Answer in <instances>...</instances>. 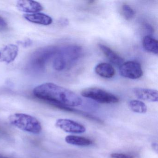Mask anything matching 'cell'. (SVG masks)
Listing matches in <instances>:
<instances>
[{
  "mask_svg": "<svg viewBox=\"0 0 158 158\" xmlns=\"http://www.w3.org/2000/svg\"><path fill=\"white\" fill-rule=\"evenodd\" d=\"M33 95L59 109L74 111L71 107L80 106L83 100L77 94L65 88L52 83L39 85L33 89Z\"/></svg>",
  "mask_w": 158,
  "mask_h": 158,
  "instance_id": "1",
  "label": "cell"
},
{
  "mask_svg": "<svg viewBox=\"0 0 158 158\" xmlns=\"http://www.w3.org/2000/svg\"><path fill=\"white\" fill-rule=\"evenodd\" d=\"M82 52V48L75 45H69L58 49L54 57L53 68L59 72L70 69L80 59Z\"/></svg>",
  "mask_w": 158,
  "mask_h": 158,
  "instance_id": "2",
  "label": "cell"
},
{
  "mask_svg": "<svg viewBox=\"0 0 158 158\" xmlns=\"http://www.w3.org/2000/svg\"><path fill=\"white\" fill-rule=\"evenodd\" d=\"M55 46H48L38 49L30 56L27 69L32 73H42L52 58H54L58 50Z\"/></svg>",
  "mask_w": 158,
  "mask_h": 158,
  "instance_id": "3",
  "label": "cell"
},
{
  "mask_svg": "<svg viewBox=\"0 0 158 158\" xmlns=\"http://www.w3.org/2000/svg\"><path fill=\"white\" fill-rule=\"evenodd\" d=\"M9 123L19 129L38 135L42 131V127L39 121L34 116L23 113H15L9 116Z\"/></svg>",
  "mask_w": 158,
  "mask_h": 158,
  "instance_id": "4",
  "label": "cell"
},
{
  "mask_svg": "<svg viewBox=\"0 0 158 158\" xmlns=\"http://www.w3.org/2000/svg\"><path fill=\"white\" fill-rule=\"evenodd\" d=\"M81 95L101 103L110 104L117 103L119 99L116 96L104 89L98 88L85 89L81 92Z\"/></svg>",
  "mask_w": 158,
  "mask_h": 158,
  "instance_id": "5",
  "label": "cell"
},
{
  "mask_svg": "<svg viewBox=\"0 0 158 158\" xmlns=\"http://www.w3.org/2000/svg\"><path fill=\"white\" fill-rule=\"evenodd\" d=\"M120 73L123 77L131 79H137L143 75V71L139 63L129 61L123 63L120 66Z\"/></svg>",
  "mask_w": 158,
  "mask_h": 158,
  "instance_id": "6",
  "label": "cell"
},
{
  "mask_svg": "<svg viewBox=\"0 0 158 158\" xmlns=\"http://www.w3.org/2000/svg\"><path fill=\"white\" fill-rule=\"evenodd\" d=\"M55 125L67 133L79 134L86 131L85 127L84 125L70 119H58L56 121Z\"/></svg>",
  "mask_w": 158,
  "mask_h": 158,
  "instance_id": "7",
  "label": "cell"
},
{
  "mask_svg": "<svg viewBox=\"0 0 158 158\" xmlns=\"http://www.w3.org/2000/svg\"><path fill=\"white\" fill-rule=\"evenodd\" d=\"M19 48L15 44H8L0 49V62L10 64L13 62L17 57Z\"/></svg>",
  "mask_w": 158,
  "mask_h": 158,
  "instance_id": "8",
  "label": "cell"
},
{
  "mask_svg": "<svg viewBox=\"0 0 158 158\" xmlns=\"http://www.w3.org/2000/svg\"><path fill=\"white\" fill-rule=\"evenodd\" d=\"M18 10L27 13H36L43 10V7L40 2L31 0H21L17 2Z\"/></svg>",
  "mask_w": 158,
  "mask_h": 158,
  "instance_id": "9",
  "label": "cell"
},
{
  "mask_svg": "<svg viewBox=\"0 0 158 158\" xmlns=\"http://www.w3.org/2000/svg\"><path fill=\"white\" fill-rule=\"evenodd\" d=\"M133 92L135 96L139 99L149 102H157L158 101V91L155 89L136 87L133 89Z\"/></svg>",
  "mask_w": 158,
  "mask_h": 158,
  "instance_id": "10",
  "label": "cell"
},
{
  "mask_svg": "<svg viewBox=\"0 0 158 158\" xmlns=\"http://www.w3.org/2000/svg\"><path fill=\"white\" fill-rule=\"evenodd\" d=\"M23 17L28 22L42 25H49L53 22L50 16L42 13H36L30 14H27L24 15Z\"/></svg>",
  "mask_w": 158,
  "mask_h": 158,
  "instance_id": "11",
  "label": "cell"
},
{
  "mask_svg": "<svg viewBox=\"0 0 158 158\" xmlns=\"http://www.w3.org/2000/svg\"><path fill=\"white\" fill-rule=\"evenodd\" d=\"M98 47L102 52L113 64L116 66H120L123 63V59L110 48L101 44H98Z\"/></svg>",
  "mask_w": 158,
  "mask_h": 158,
  "instance_id": "12",
  "label": "cell"
},
{
  "mask_svg": "<svg viewBox=\"0 0 158 158\" xmlns=\"http://www.w3.org/2000/svg\"><path fill=\"white\" fill-rule=\"evenodd\" d=\"M95 72L97 74L104 78H111L115 74V70L113 67L106 63L98 64L95 67Z\"/></svg>",
  "mask_w": 158,
  "mask_h": 158,
  "instance_id": "13",
  "label": "cell"
},
{
  "mask_svg": "<svg viewBox=\"0 0 158 158\" xmlns=\"http://www.w3.org/2000/svg\"><path fill=\"white\" fill-rule=\"evenodd\" d=\"M65 141L68 144L74 146L85 147L92 144V142L89 139L84 137L76 135H68L65 138Z\"/></svg>",
  "mask_w": 158,
  "mask_h": 158,
  "instance_id": "14",
  "label": "cell"
},
{
  "mask_svg": "<svg viewBox=\"0 0 158 158\" xmlns=\"http://www.w3.org/2000/svg\"><path fill=\"white\" fill-rule=\"evenodd\" d=\"M143 46L148 52L157 54L158 53V43L157 40L150 36H146L143 40Z\"/></svg>",
  "mask_w": 158,
  "mask_h": 158,
  "instance_id": "15",
  "label": "cell"
},
{
  "mask_svg": "<svg viewBox=\"0 0 158 158\" xmlns=\"http://www.w3.org/2000/svg\"><path fill=\"white\" fill-rule=\"evenodd\" d=\"M129 106L132 111L137 113H145L148 110V108L145 103L141 101L133 100L129 102Z\"/></svg>",
  "mask_w": 158,
  "mask_h": 158,
  "instance_id": "16",
  "label": "cell"
},
{
  "mask_svg": "<svg viewBox=\"0 0 158 158\" xmlns=\"http://www.w3.org/2000/svg\"><path fill=\"white\" fill-rule=\"evenodd\" d=\"M123 15L126 20H129L133 19L135 15V11L127 4H124L122 6Z\"/></svg>",
  "mask_w": 158,
  "mask_h": 158,
  "instance_id": "17",
  "label": "cell"
},
{
  "mask_svg": "<svg viewBox=\"0 0 158 158\" xmlns=\"http://www.w3.org/2000/svg\"><path fill=\"white\" fill-rule=\"evenodd\" d=\"M111 158H135L133 155L121 153H113L110 155Z\"/></svg>",
  "mask_w": 158,
  "mask_h": 158,
  "instance_id": "18",
  "label": "cell"
},
{
  "mask_svg": "<svg viewBox=\"0 0 158 158\" xmlns=\"http://www.w3.org/2000/svg\"><path fill=\"white\" fill-rule=\"evenodd\" d=\"M8 26L6 21L4 20V18L0 16V30H4L6 29Z\"/></svg>",
  "mask_w": 158,
  "mask_h": 158,
  "instance_id": "19",
  "label": "cell"
},
{
  "mask_svg": "<svg viewBox=\"0 0 158 158\" xmlns=\"http://www.w3.org/2000/svg\"><path fill=\"white\" fill-rule=\"evenodd\" d=\"M19 43H20L23 46L27 47L28 46H30L32 44V41H31L30 40H24L23 41H19Z\"/></svg>",
  "mask_w": 158,
  "mask_h": 158,
  "instance_id": "20",
  "label": "cell"
},
{
  "mask_svg": "<svg viewBox=\"0 0 158 158\" xmlns=\"http://www.w3.org/2000/svg\"><path fill=\"white\" fill-rule=\"evenodd\" d=\"M152 147L153 150L156 151V152H158V144L157 143H154L152 144Z\"/></svg>",
  "mask_w": 158,
  "mask_h": 158,
  "instance_id": "21",
  "label": "cell"
},
{
  "mask_svg": "<svg viewBox=\"0 0 158 158\" xmlns=\"http://www.w3.org/2000/svg\"><path fill=\"white\" fill-rule=\"evenodd\" d=\"M0 158H9L8 157H5V156H2V155H1L0 154Z\"/></svg>",
  "mask_w": 158,
  "mask_h": 158,
  "instance_id": "22",
  "label": "cell"
}]
</instances>
